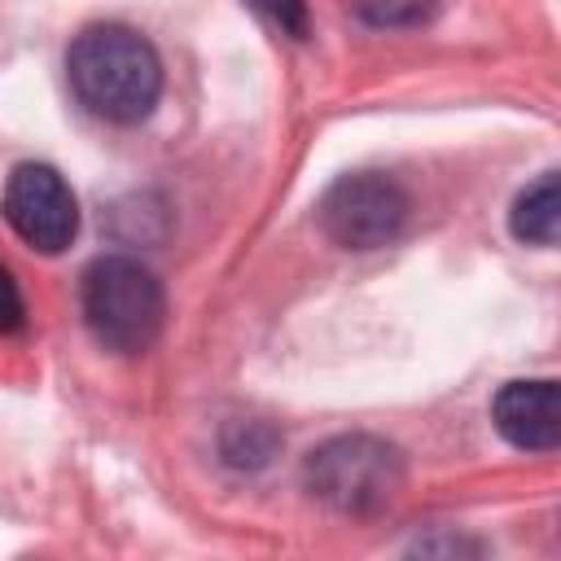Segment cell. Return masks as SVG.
I'll use <instances>...</instances> for the list:
<instances>
[{
  "label": "cell",
  "instance_id": "11",
  "mask_svg": "<svg viewBox=\"0 0 561 561\" xmlns=\"http://www.w3.org/2000/svg\"><path fill=\"white\" fill-rule=\"evenodd\" d=\"M26 324V307L18 294V280L9 276V267L0 263V333H18Z\"/></svg>",
  "mask_w": 561,
  "mask_h": 561
},
{
  "label": "cell",
  "instance_id": "1",
  "mask_svg": "<svg viewBox=\"0 0 561 561\" xmlns=\"http://www.w3.org/2000/svg\"><path fill=\"white\" fill-rule=\"evenodd\" d=\"M75 96L110 123H140L162 92V66L153 44L118 22H101L75 35L66 53Z\"/></svg>",
  "mask_w": 561,
  "mask_h": 561
},
{
  "label": "cell",
  "instance_id": "2",
  "mask_svg": "<svg viewBox=\"0 0 561 561\" xmlns=\"http://www.w3.org/2000/svg\"><path fill=\"white\" fill-rule=\"evenodd\" d=\"M83 320L114 355H145L167 320L158 276L131 254H105L83 272Z\"/></svg>",
  "mask_w": 561,
  "mask_h": 561
},
{
  "label": "cell",
  "instance_id": "3",
  "mask_svg": "<svg viewBox=\"0 0 561 561\" xmlns=\"http://www.w3.org/2000/svg\"><path fill=\"white\" fill-rule=\"evenodd\" d=\"M307 491L351 517L381 513L399 486H403V456L399 447L373 438V434H342L320 443L307 456Z\"/></svg>",
  "mask_w": 561,
  "mask_h": 561
},
{
  "label": "cell",
  "instance_id": "6",
  "mask_svg": "<svg viewBox=\"0 0 561 561\" xmlns=\"http://www.w3.org/2000/svg\"><path fill=\"white\" fill-rule=\"evenodd\" d=\"M495 430L522 451H552L561 443V399L557 381H508L491 403Z\"/></svg>",
  "mask_w": 561,
  "mask_h": 561
},
{
  "label": "cell",
  "instance_id": "10",
  "mask_svg": "<svg viewBox=\"0 0 561 561\" xmlns=\"http://www.w3.org/2000/svg\"><path fill=\"white\" fill-rule=\"evenodd\" d=\"M250 9H259L267 22H276L285 35L302 39L307 35V0H245Z\"/></svg>",
  "mask_w": 561,
  "mask_h": 561
},
{
  "label": "cell",
  "instance_id": "7",
  "mask_svg": "<svg viewBox=\"0 0 561 561\" xmlns=\"http://www.w3.org/2000/svg\"><path fill=\"white\" fill-rule=\"evenodd\" d=\"M513 237L526 245H557L561 232V180L557 171H543L517 202H513Z\"/></svg>",
  "mask_w": 561,
  "mask_h": 561
},
{
  "label": "cell",
  "instance_id": "5",
  "mask_svg": "<svg viewBox=\"0 0 561 561\" xmlns=\"http://www.w3.org/2000/svg\"><path fill=\"white\" fill-rule=\"evenodd\" d=\"M4 219L13 224V232L44 250V254H57L75 241L79 232V206H75V193L70 184L44 167V162H22L13 167L9 184H4Z\"/></svg>",
  "mask_w": 561,
  "mask_h": 561
},
{
  "label": "cell",
  "instance_id": "4",
  "mask_svg": "<svg viewBox=\"0 0 561 561\" xmlns=\"http://www.w3.org/2000/svg\"><path fill=\"white\" fill-rule=\"evenodd\" d=\"M320 228L346 250H377L399 237L408 219V193L386 171L337 175L320 197Z\"/></svg>",
  "mask_w": 561,
  "mask_h": 561
},
{
  "label": "cell",
  "instance_id": "8",
  "mask_svg": "<svg viewBox=\"0 0 561 561\" xmlns=\"http://www.w3.org/2000/svg\"><path fill=\"white\" fill-rule=\"evenodd\" d=\"M276 430L272 425H263V421H237L228 434H224V456L232 460V465H263L272 451H276Z\"/></svg>",
  "mask_w": 561,
  "mask_h": 561
},
{
  "label": "cell",
  "instance_id": "9",
  "mask_svg": "<svg viewBox=\"0 0 561 561\" xmlns=\"http://www.w3.org/2000/svg\"><path fill=\"white\" fill-rule=\"evenodd\" d=\"M425 0H359V13L377 26H399V22H421L425 18Z\"/></svg>",
  "mask_w": 561,
  "mask_h": 561
}]
</instances>
